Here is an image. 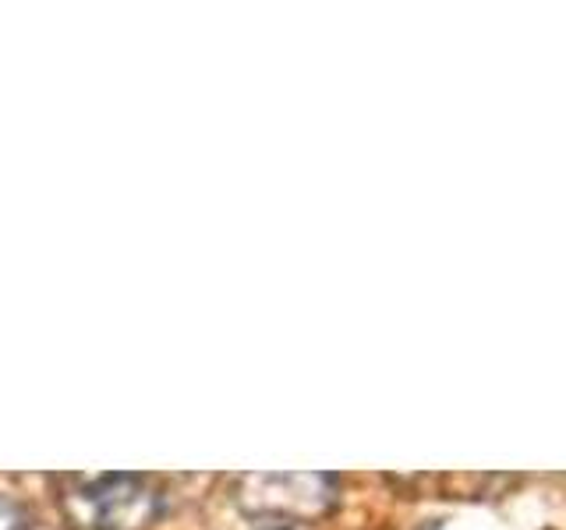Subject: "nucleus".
Returning a JSON list of instances; mask_svg holds the SVG:
<instances>
[{
	"label": "nucleus",
	"instance_id": "nucleus-1",
	"mask_svg": "<svg viewBox=\"0 0 566 530\" xmlns=\"http://www.w3.org/2000/svg\"><path fill=\"white\" fill-rule=\"evenodd\" d=\"M64 509L88 530H149L159 517V491L135 474L67 477Z\"/></svg>",
	"mask_w": 566,
	"mask_h": 530
},
{
	"label": "nucleus",
	"instance_id": "nucleus-2",
	"mask_svg": "<svg viewBox=\"0 0 566 530\" xmlns=\"http://www.w3.org/2000/svg\"><path fill=\"white\" fill-rule=\"evenodd\" d=\"M234 499L255 520H318L333 512L340 485L333 474H244Z\"/></svg>",
	"mask_w": 566,
	"mask_h": 530
},
{
	"label": "nucleus",
	"instance_id": "nucleus-3",
	"mask_svg": "<svg viewBox=\"0 0 566 530\" xmlns=\"http://www.w3.org/2000/svg\"><path fill=\"white\" fill-rule=\"evenodd\" d=\"M32 517L22 502L8 499V495H0V530H32Z\"/></svg>",
	"mask_w": 566,
	"mask_h": 530
}]
</instances>
